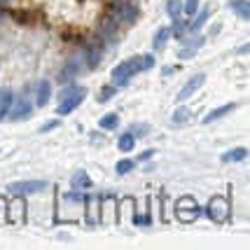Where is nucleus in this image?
Masks as SVG:
<instances>
[{"label":"nucleus","instance_id":"obj_16","mask_svg":"<svg viewBox=\"0 0 250 250\" xmlns=\"http://www.w3.org/2000/svg\"><path fill=\"white\" fill-rule=\"evenodd\" d=\"M248 157V150L246 147H236V150H229V152L222 154V162H241V159H246Z\"/></svg>","mask_w":250,"mask_h":250},{"label":"nucleus","instance_id":"obj_7","mask_svg":"<svg viewBox=\"0 0 250 250\" xmlns=\"http://www.w3.org/2000/svg\"><path fill=\"white\" fill-rule=\"evenodd\" d=\"M31 103L26 101V98H21V101H17V103H12L10 112H7V117H10L12 122H19V120H26V117H31Z\"/></svg>","mask_w":250,"mask_h":250},{"label":"nucleus","instance_id":"obj_28","mask_svg":"<svg viewBox=\"0 0 250 250\" xmlns=\"http://www.w3.org/2000/svg\"><path fill=\"white\" fill-rule=\"evenodd\" d=\"M147 131H150V126H147V124H136V126L131 129V133H133V136H145Z\"/></svg>","mask_w":250,"mask_h":250},{"label":"nucleus","instance_id":"obj_8","mask_svg":"<svg viewBox=\"0 0 250 250\" xmlns=\"http://www.w3.org/2000/svg\"><path fill=\"white\" fill-rule=\"evenodd\" d=\"M204 82H206V75H204V73H199V75H194V77H189V82H187L185 87L180 89V94H178V103H183L185 98L192 96V94H194V91L201 87Z\"/></svg>","mask_w":250,"mask_h":250},{"label":"nucleus","instance_id":"obj_30","mask_svg":"<svg viewBox=\"0 0 250 250\" xmlns=\"http://www.w3.org/2000/svg\"><path fill=\"white\" fill-rule=\"evenodd\" d=\"M54 126H59V122H49V124H44V126H40V131H42V133H47V131H52Z\"/></svg>","mask_w":250,"mask_h":250},{"label":"nucleus","instance_id":"obj_32","mask_svg":"<svg viewBox=\"0 0 250 250\" xmlns=\"http://www.w3.org/2000/svg\"><path fill=\"white\" fill-rule=\"evenodd\" d=\"M0 21H2V12H0Z\"/></svg>","mask_w":250,"mask_h":250},{"label":"nucleus","instance_id":"obj_9","mask_svg":"<svg viewBox=\"0 0 250 250\" xmlns=\"http://www.w3.org/2000/svg\"><path fill=\"white\" fill-rule=\"evenodd\" d=\"M201 44H204V35H194V38H192V40H187L185 47L178 52V59H192Z\"/></svg>","mask_w":250,"mask_h":250},{"label":"nucleus","instance_id":"obj_17","mask_svg":"<svg viewBox=\"0 0 250 250\" xmlns=\"http://www.w3.org/2000/svg\"><path fill=\"white\" fill-rule=\"evenodd\" d=\"M49 96H52V87H49V82H40V84H38V105H47Z\"/></svg>","mask_w":250,"mask_h":250},{"label":"nucleus","instance_id":"obj_6","mask_svg":"<svg viewBox=\"0 0 250 250\" xmlns=\"http://www.w3.org/2000/svg\"><path fill=\"white\" fill-rule=\"evenodd\" d=\"M84 96H87V89H80L77 94H73V96H68V98H63V101H59V108H56V112L59 115H70L73 110L84 101Z\"/></svg>","mask_w":250,"mask_h":250},{"label":"nucleus","instance_id":"obj_5","mask_svg":"<svg viewBox=\"0 0 250 250\" xmlns=\"http://www.w3.org/2000/svg\"><path fill=\"white\" fill-rule=\"evenodd\" d=\"M227 215H229V201L225 196H215L208 204V218L215 220V222H222V220H227Z\"/></svg>","mask_w":250,"mask_h":250},{"label":"nucleus","instance_id":"obj_23","mask_svg":"<svg viewBox=\"0 0 250 250\" xmlns=\"http://www.w3.org/2000/svg\"><path fill=\"white\" fill-rule=\"evenodd\" d=\"M115 91H117V87H103L101 91H98V103H105V101H110V98L115 96Z\"/></svg>","mask_w":250,"mask_h":250},{"label":"nucleus","instance_id":"obj_18","mask_svg":"<svg viewBox=\"0 0 250 250\" xmlns=\"http://www.w3.org/2000/svg\"><path fill=\"white\" fill-rule=\"evenodd\" d=\"M171 38V28L168 26H164V28H159V33L154 35V49H162L164 44H166V40Z\"/></svg>","mask_w":250,"mask_h":250},{"label":"nucleus","instance_id":"obj_27","mask_svg":"<svg viewBox=\"0 0 250 250\" xmlns=\"http://www.w3.org/2000/svg\"><path fill=\"white\" fill-rule=\"evenodd\" d=\"M196 10H199V0H187L185 7H183V12H185V14H189V17H192V14H196Z\"/></svg>","mask_w":250,"mask_h":250},{"label":"nucleus","instance_id":"obj_26","mask_svg":"<svg viewBox=\"0 0 250 250\" xmlns=\"http://www.w3.org/2000/svg\"><path fill=\"white\" fill-rule=\"evenodd\" d=\"M80 89H84V87H75V84H68V87H63L61 91H59V101H63V98H68V96H73V94H77Z\"/></svg>","mask_w":250,"mask_h":250},{"label":"nucleus","instance_id":"obj_22","mask_svg":"<svg viewBox=\"0 0 250 250\" xmlns=\"http://www.w3.org/2000/svg\"><path fill=\"white\" fill-rule=\"evenodd\" d=\"M133 166H136L133 159H122V162L115 166V171H117L120 175H124V173H129V171H133Z\"/></svg>","mask_w":250,"mask_h":250},{"label":"nucleus","instance_id":"obj_12","mask_svg":"<svg viewBox=\"0 0 250 250\" xmlns=\"http://www.w3.org/2000/svg\"><path fill=\"white\" fill-rule=\"evenodd\" d=\"M210 10H213V7H210V5H206L204 10L199 12V17H194V21L189 23L187 28H189V31H192V33H196V31H199V28H201V26H204V23L208 21V17H210Z\"/></svg>","mask_w":250,"mask_h":250},{"label":"nucleus","instance_id":"obj_14","mask_svg":"<svg viewBox=\"0 0 250 250\" xmlns=\"http://www.w3.org/2000/svg\"><path fill=\"white\" fill-rule=\"evenodd\" d=\"M231 110H234V103H227V105H222V108L213 110V112H208V115H206V120H204V124H210V122L220 120V117H225V115H229Z\"/></svg>","mask_w":250,"mask_h":250},{"label":"nucleus","instance_id":"obj_25","mask_svg":"<svg viewBox=\"0 0 250 250\" xmlns=\"http://www.w3.org/2000/svg\"><path fill=\"white\" fill-rule=\"evenodd\" d=\"M73 185L75 187H89L91 185V180H89L87 173H82V171H80V173H75V178H73Z\"/></svg>","mask_w":250,"mask_h":250},{"label":"nucleus","instance_id":"obj_15","mask_svg":"<svg viewBox=\"0 0 250 250\" xmlns=\"http://www.w3.org/2000/svg\"><path fill=\"white\" fill-rule=\"evenodd\" d=\"M171 120H173L175 126H183V124H187V122L192 120V112H189L185 105H180V108L173 112V117H171Z\"/></svg>","mask_w":250,"mask_h":250},{"label":"nucleus","instance_id":"obj_4","mask_svg":"<svg viewBox=\"0 0 250 250\" xmlns=\"http://www.w3.org/2000/svg\"><path fill=\"white\" fill-rule=\"evenodd\" d=\"M115 17H117V21H122V23H133L138 19V7L126 2V0H117V2H115Z\"/></svg>","mask_w":250,"mask_h":250},{"label":"nucleus","instance_id":"obj_29","mask_svg":"<svg viewBox=\"0 0 250 250\" xmlns=\"http://www.w3.org/2000/svg\"><path fill=\"white\" fill-rule=\"evenodd\" d=\"M152 65H154V56L147 54V56H143V59H141V68H143V70H150Z\"/></svg>","mask_w":250,"mask_h":250},{"label":"nucleus","instance_id":"obj_24","mask_svg":"<svg viewBox=\"0 0 250 250\" xmlns=\"http://www.w3.org/2000/svg\"><path fill=\"white\" fill-rule=\"evenodd\" d=\"M187 31V26L180 19H173V26H171V35H175V38H183Z\"/></svg>","mask_w":250,"mask_h":250},{"label":"nucleus","instance_id":"obj_3","mask_svg":"<svg viewBox=\"0 0 250 250\" xmlns=\"http://www.w3.org/2000/svg\"><path fill=\"white\" fill-rule=\"evenodd\" d=\"M175 210H178V218L183 220V222H192V220L199 218V213H201L192 196H183V199L175 204Z\"/></svg>","mask_w":250,"mask_h":250},{"label":"nucleus","instance_id":"obj_10","mask_svg":"<svg viewBox=\"0 0 250 250\" xmlns=\"http://www.w3.org/2000/svg\"><path fill=\"white\" fill-rule=\"evenodd\" d=\"M12 108V91L0 89V120H7V112Z\"/></svg>","mask_w":250,"mask_h":250},{"label":"nucleus","instance_id":"obj_13","mask_svg":"<svg viewBox=\"0 0 250 250\" xmlns=\"http://www.w3.org/2000/svg\"><path fill=\"white\" fill-rule=\"evenodd\" d=\"M231 10L236 12L243 21H248V19H250V5H248V0H231Z\"/></svg>","mask_w":250,"mask_h":250},{"label":"nucleus","instance_id":"obj_21","mask_svg":"<svg viewBox=\"0 0 250 250\" xmlns=\"http://www.w3.org/2000/svg\"><path fill=\"white\" fill-rule=\"evenodd\" d=\"M117 122H120V117H117L115 112H110V115H105V117L101 120V129H108V131L117 129Z\"/></svg>","mask_w":250,"mask_h":250},{"label":"nucleus","instance_id":"obj_19","mask_svg":"<svg viewBox=\"0 0 250 250\" xmlns=\"http://www.w3.org/2000/svg\"><path fill=\"white\" fill-rule=\"evenodd\" d=\"M166 10H168V17H171V19H180L183 2H180V0H168V2H166Z\"/></svg>","mask_w":250,"mask_h":250},{"label":"nucleus","instance_id":"obj_11","mask_svg":"<svg viewBox=\"0 0 250 250\" xmlns=\"http://www.w3.org/2000/svg\"><path fill=\"white\" fill-rule=\"evenodd\" d=\"M101 56H103V47H101V44H89L87 47V63H89V68H96L98 61H101Z\"/></svg>","mask_w":250,"mask_h":250},{"label":"nucleus","instance_id":"obj_2","mask_svg":"<svg viewBox=\"0 0 250 250\" xmlns=\"http://www.w3.org/2000/svg\"><path fill=\"white\" fill-rule=\"evenodd\" d=\"M47 189L44 180H23V183H12L10 185V194L14 196H28V194H38Z\"/></svg>","mask_w":250,"mask_h":250},{"label":"nucleus","instance_id":"obj_20","mask_svg":"<svg viewBox=\"0 0 250 250\" xmlns=\"http://www.w3.org/2000/svg\"><path fill=\"white\" fill-rule=\"evenodd\" d=\"M117 145H120L122 152H131V150H133V145H136V141H133V133H124Z\"/></svg>","mask_w":250,"mask_h":250},{"label":"nucleus","instance_id":"obj_1","mask_svg":"<svg viewBox=\"0 0 250 250\" xmlns=\"http://www.w3.org/2000/svg\"><path fill=\"white\" fill-rule=\"evenodd\" d=\"M138 70H141V56H133V59L122 61V63L112 70V82H115V87H124Z\"/></svg>","mask_w":250,"mask_h":250},{"label":"nucleus","instance_id":"obj_31","mask_svg":"<svg viewBox=\"0 0 250 250\" xmlns=\"http://www.w3.org/2000/svg\"><path fill=\"white\" fill-rule=\"evenodd\" d=\"M152 154H154V150H145V152H143L141 157H138V159H141V162H143V159H150Z\"/></svg>","mask_w":250,"mask_h":250}]
</instances>
